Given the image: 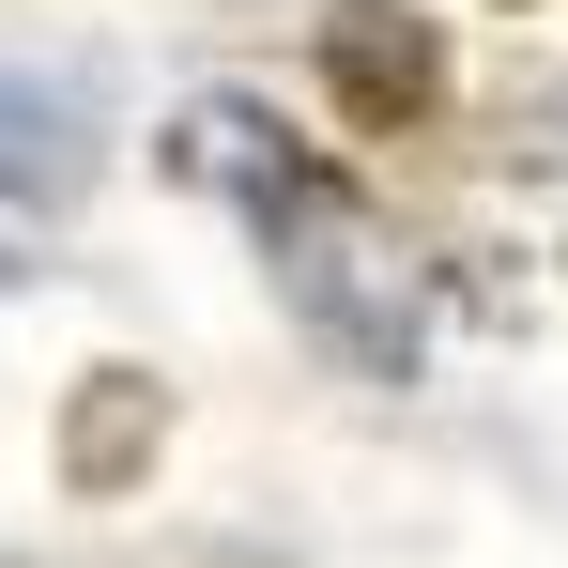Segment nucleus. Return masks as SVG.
Listing matches in <instances>:
<instances>
[{
	"instance_id": "2",
	"label": "nucleus",
	"mask_w": 568,
	"mask_h": 568,
	"mask_svg": "<svg viewBox=\"0 0 568 568\" xmlns=\"http://www.w3.org/2000/svg\"><path fill=\"white\" fill-rule=\"evenodd\" d=\"M93 170H108V108H93V78L16 62V47H0V277H31V262L78 231Z\"/></svg>"
},
{
	"instance_id": "4",
	"label": "nucleus",
	"mask_w": 568,
	"mask_h": 568,
	"mask_svg": "<svg viewBox=\"0 0 568 568\" xmlns=\"http://www.w3.org/2000/svg\"><path fill=\"white\" fill-rule=\"evenodd\" d=\"M154 430H170V399H154L139 369H93V384H78V430H62V462H78V491H123Z\"/></svg>"
},
{
	"instance_id": "1",
	"label": "nucleus",
	"mask_w": 568,
	"mask_h": 568,
	"mask_svg": "<svg viewBox=\"0 0 568 568\" xmlns=\"http://www.w3.org/2000/svg\"><path fill=\"white\" fill-rule=\"evenodd\" d=\"M170 170L246 215L262 277L292 292V323H307L354 384H415V354H430V277H415V246L369 215L354 170H323L307 139H277L246 93H200L185 123H170Z\"/></svg>"
},
{
	"instance_id": "3",
	"label": "nucleus",
	"mask_w": 568,
	"mask_h": 568,
	"mask_svg": "<svg viewBox=\"0 0 568 568\" xmlns=\"http://www.w3.org/2000/svg\"><path fill=\"white\" fill-rule=\"evenodd\" d=\"M323 93L369 139H415L446 108V16H415V0H323Z\"/></svg>"
}]
</instances>
